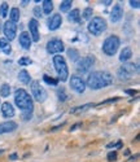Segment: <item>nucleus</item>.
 <instances>
[{
    "label": "nucleus",
    "instance_id": "f3484780",
    "mask_svg": "<svg viewBox=\"0 0 140 162\" xmlns=\"http://www.w3.org/2000/svg\"><path fill=\"white\" fill-rule=\"evenodd\" d=\"M2 113L5 118H11L14 115V108L12 106L11 102H4L2 104Z\"/></svg>",
    "mask_w": 140,
    "mask_h": 162
},
{
    "label": "nucleus",
    "instance_id": "c9c22d12",
    "mask_svg": "<svg viewBox=\"0 0 140 162\" xmlns=\"http://www.w3.org/2000/svg\"><path fill=\"white\" fill-rule=\"evenodd\" d=\"M130 5H131L132 8H139L140 7V2H139V0H135V2L131 0V2H130Z\"/></svg>",
    "mask_w": 140,
    "mask_h": 162
},
{
    "label": "nucleus",
    "instance_id": "39448f33",
    "mask_svg": "<svg viewBox=\"0 0 140 162\" xmlns=\"http://www.w3.org/2000/svg\"><path fill=\"white\" fill-rule=\"evenodd\" d=\"M118 48H119V39L118 36H115V35H112V36H109L105 39V42L103 44V51L105 55H108V56H113L117 53L118 51Z\"/></svg>",
    "mask_w": 140,
    "mask_h": 162
},
{
    "label": "nucleus",
    "instance_id": "9b49d317",
    "mask_svg": "<svg viewBox=\"0 0 140 162\" xmlns=\"http://www.w3.org/2000/svg\"><path fill=\"white\" fill-rule=\"evenodd\" d=\"M70 87L73 88L75 92H78V94H83L84 90H86V83L80 77L73 75L70 79Z\"/></svg>",
    "mask_w": 140,
    "mask_h": 162
},
{
    "label": "nucleus",
    "instance_id": "c03bdc74",
    "mask_svg": "<svg viewBox=\"0 0 140 162\" xmlns=\"http://www.w3.org/2000/svg\"><path fill=\"white\" fill-rule=\"evenodd\" d=\"M0 30H2V21H0Z\"/></svg>",
    "mask_w": 140,
    "mask_h": 162
},
{
    "label": "nucleus",
    "instance_id": "a19ab883",
    "mask_svg": "<svg viewBox=\"0 0 140 162\" xmlns=\"http://www.w3.org/2000/svg\"><path fill=\"white\" fill-rule=\"evenodd\" d=\"M80 126V123H77V125H74L73 127H71V129H70V131H74V130H77V129H78V127Z\"/></svg>",
    "mask_w": 140,
    "mask_h": 162
},
{
    "label": "nucleus",
    "instance_id": "2f4dec72",
    "mask_svg": "<svg viewBox=\"0 0 140 162\" xmlns=\"http://www.w3.org/2000/svg\"><path fill=\"white\" fill-rule=\"evenodd\" d=\"M92 17V8H86L83 12V18L84 19H90Z\"/></svg>",
    "mask_w": 140,
    "mask_h": 162
},
{
    "label": "nucleus",
    "instance_id": "58836bf2",
    "mask_svg": "<svg viewBox=\"0 0 140 162\" xmlns=\"http://www.w3.org/2000/svg\"><path fill=\"white\" fill-rule=\"evenodd\" d=\"M125 92H126V94H128V95H136V91H135V90H126V91H125Z\"/></svg>",
    "mask_w": 140,
    "mask_h": 162
},
{
    "label": "nucleus",
    "instance_id": "0eeeda50",
    "mask_svg": "<svg viewBox=\"0 0 140 162\" xmlns=\"http://www.w3.org/2000/svg\"><path fill=\"white\" fill-rule=\"evenodd\" d=\"M31 92H32V96L35 97L36 101L44 102L47 100V91L40 86V83L38 81H34L31 83Z\"/></svg>",
    "mask_w": 140,
    "mask_h": 162
},
{
    "label": "nucleus",
    "instance_id": "e433bc0d",
    "mask_svg": "<svg viewBox=\"0 0 140 162\" xmlns=\"http://www.w3.org/2000/svg\"><path fill=\"white\" fill-rule=\"evenodd\" d=\"M117 100H119V97H113V99H109V100H105V101H103V102H100V104H97V105H103V104H108V102H113V101H117Z\"/></svg>",
    "mask_w": 140,
    "mask_h": 162
},
{
    "label": "nucleus",
    "instance_id": "7ed1b4c3",
    "mask_svg": "<svg viewBox=\"0 0 140 162\" xmlns=\"http://www.w3.org/2000/svg\"><path fill=\"white\" fill-rule=\"evenodd\" d=\"M107 30V21L101 17H94L88 23V31L92 35L99 36Z\"/></svg>",
    "mask_w": 140,
    "mask_h": 162
},
{
    "label": "nucleus",
    "instance_id": "f8f14e48",
    "mask_svg": "<svg viewBox=\"0 0 140 162\" xmlns=\"http://www.w3.org/2000/svg\"><path fill=\"white\" fill-rule=\"evenodd\" d=\"M123 16V8L121 4H115L113 7L112 12H110V19H112V22H118L121 18Z\"/></svg>",
    "mask_w": 140,
    "mask_h": 162
},
{
    "label": "nucleus",
    "instance_id": "9d476101",
    "mask_svg": "<svg viewBox=\"0 0 140 162\" xmlns=\"http://www.w3.org/2000/svg\"><path fill=\"white\" fill-rule=\"evenodd\" d=\"M3 31H4V35H5L7 40H13L16 38V33H17V25L13 23L11 21H7L3 26Z\"/></svg>",
    "mask_w": 140,
    "mask_h": 162
},
{
    "label": "nucleus",
    "instance_id": "aec40b11",
    "mask_svg": "<svg viewBox=\"0 0 140 162\" xmlns=\"http://www.w3.org/2000/svg\"><path fill=\"white\" fill-rule=\"evenodd\" d=\"M0 50L5 53V55H9V53L12 52V48H11V46H9L7 39H0Z\"/></svg>",
    "mask_w": 140,
    "mask_h": 162
},
{
    "label": "nucleus",
    "instance_id": "f03ea898",
    "mask_svg": "<svg viewBox=\"0 0 140 162\" xmlns=\"http://www.w3.org/2000/svg\"><path fill=\"white\" fill-rule=\"evenodd\" d=\"M14 102H16V105L20 108L22 112H25V113L32 112V108H34L32 99L22 88H18V90H16V92H14Z\"/></svg>",
    "mask_w": 140,
    "mask_h": 162
},
{
    "label": "nucleus",
    "instance_id": "412c9836",
    "mask_svg": "<svg viewBox=\"0 0 140 162\" xmlns=\"http://www.w3.org/2000/svg\"><path fill=\"white\" fill-rule=\"evenodd\" d=\"M9 18H11V22H13V23L20 21V9H18V8H12L11 13H9Z\"/></svg>",
    "mask_w": 140,
    "mask_h": 162
},
{
    "label": "nucleus",
    "instance_id": "f704fd0d",
    "mask_svg": "<svg viewBox=\"0 0 140 162\" xmlns=\"http://www.w3.org/2000/svg\"><path fill=\"white\" fill-rule=\"evenodd\" d=\"M34 14H35V17H42V11H40V8L39 7H35L34 8Z\"/></svg>",
    "mask_w": 140,
    "mask_h": 162
},
{
    "label": "nucleus",
    "instance_id": "5701e85b",
    "mask_svg": "<svg viewBox=\"0 0 140 162\" xmlns=\"http://www.w3.org/2000/svg\"><path fill=\"white\" fill-rule=\"evenodd\" d=\"M52 9H53V3L51 0H44L43 2V12L46 14H50L52 12Z\"/></svg>",
    "mask_w": 140,
    "mask_h": 162
},
{
    "label": "nucleus",
    "instance_id": "4be33fe9",
    "mask_svg": "<svg viewBox=\"0 0 140 162\" xmlns=\"http://www.w3.org/2000/svg\"><path fill=\"white\" fill-rule=\"evenodd\" d=\"M69 21H71V22H79L80 21L79 9H73V11L69 13Z\"/></svg>",
    "mask_w": 140,
    "mask_h": 162
},
{
    "label": "nucleus",
    "instance_id": "473e14b6",
    "mask_svg": "<svg viewBox=\"0 0 140 162\" xmlns=\"http://www.w3.org/2000/svg\"><path fill=\"white\" fill-rule=\"evenodd\" d=\"M122 146V141H117V143H110L107 145V148H121Z\"/></svg>",
    "mask_w": 140,
    "mask_h": 162
},
{
    "label": "nucleus",
    "instance_id": "b1692460",
    "mask_svg": "<svg viewBox=\"0 0 140 162\" xmlns=\"http://www.w3.org/2000/svg\"><path fill=\"white\" fill-rule=\"evenodd\" d=\"M18 79H20L22 83H25V84H27L29 82H30V74L26 71V70H21L20 74H18Z\"/></svg>",
    "mask_w": 140,
    "mask_h": 162
},
{
    "label": "nucleus",
    "instance_id": "c756f323",
    "mask_svg": "<svg viewBox=\"0 0 140 162\" xmlns=\"http://www.w3.org/2000/svg\"><path fill=\"white\" fill-rule=\"evenodd\" d=\"M7 14H8V4L3 3L2 7H0V16H2V17H7Z\"/></svg>",
    "mask_w": 140,
    "mask_h": 162
},
{
    "label": "nucleus",
    "instance_id": "393cba45",
    "mask_svg": "<svg viewBox=\"0 0 140 162\" xmlns=\"http://www.w3.org/2000/svg\"><path fill=\"white\" fill-rule=\"evenodd\" d=\"M67 56H69L71 61H77L79 58V52L74 50V48H70V50H67Z\"/></svg>",
    "mask_w": 140,
    "mask_h": 162
},
{
    "label": "nucleus",
    "instance_id": "c85d7f7f",
    "mask_svg": "<svg viewBox=\"0 0 140 162\" xmlns=\"http://www.w3.org/2000/svg\"><path fill=\"white\" fill-rule=\"evenodd\" d=\"M43 79H44V82L47 84H52V86H57V83H59L57 79H53V78H51L48 75H43Z\"/></svg>",
    "mask_w": 140,
    "mask_h": 162
},
{
    "label": "nucleus",
    "instance_id": "4468645a",
    "mask_svg": "<svg viewBox=\"0 0 140 162\" xmlns=\"http://www.w3.org/2000/svg\"><path fill=\"white\" fill-rule=\"evenodd\" d=\"M62 23V18L60 14H53V16H51L48 18V27H50V30H57Z\"/></svg>",
    "mask_w": 140,
    "mask_h": 162
},
{
    "label": "nucleus",
    "instance_id": "423d86ee",
    "mask_svg": "<svg viewBox=\"0 0 140 162\" xmlns=\"http://www.w3.org/2000/svg\"><path fill=\"white\" fill-rule=\"evenodd\" d=\"M138 71H139L138 65H134V64H123V66H121V69H118L117 74L121 79H130V78Z\"/></svg>",
    "mask_w": 140,
    "mask_h": 162
},
{
    "label": "nucleus",
    "instance_id": "1a4fd4ad",
    "mask_svg": "<svg viewBox=\"0 0 140 162\" xmlns=\"http://www.w3.org/2000/svg\"><path fill=\"white\" fill-rule=\"evenodd\" d=\"M65 50L64 43H62L60 39H52L47 43V52L51 53V55H57V53H61Z\"/></svg>",
    "mask_w": 140,
    "mask_h": 162
},
{
    "label": "nucleus",
    "instance_id": "20e7f679",
    "mask_svg": "<svg viewBox=\"0 0 140 162\" xmlns=\"http://www.w3.org/2000/svg\"><path fill=\"white\" fill-rule=\"evenodd\" d=\"M53 65H55V69H56L57 74H59V79L62 81V82L67 81V77H69V70H67L65 58L62 56H55L53 57Z\"/></svg>",
    "mask_w": 140,
    "mask_h": 162
},
{
    "label": "nucleus",
    "instance_id": "6ab92c4d",
    "mask_svg": "<svg viewBox=\"0 0 140 162\" xmlns=\"http://www.w3.org/2000/svg\"><path fill=\"white\" fill-rule=\"evenodd\" d=\"M131 56H132V52H131V50H130L128 47H126V48H123V50H122V52H121L119 60L125 62V61L130 60V58H131Z\"/></svg>",
    "mask_w": 140,
    "mask_h": 162
},
{
    "label": "nucleus",
    "instance_id": "79ce46f5",
    "mask_svg": "<svg viewBox=\"0 0 140 162\" xmlns=\"http://www.w3.org/2000/svg\"><path fill=\"white\" fill-rule=\"evenodd\" d=\"M101 4H104V5H110L112 2H110V0H108V2H101Z\"/></svg>",
    "mask_w": 140,
    "mask_h": 162
},
{
    "label": "nucleus",
    "instance_id": "a211bd4d",
    "mask_svg": "<svg viewBox=\"0 0 140 162\" xmlns=\"http://www.w3.org/2000/svg\"><path fill=\"white\" fill-rule=\"evenodd\" d=\"M95 105L94 104H86V105H82V106H77V108H73L70 110L71 114H79V113H83L86 110H88L90 108H94Z\"/></svg>",
    "mask_w": 140,
    "mask_h": 162
},
{
    "label": "nucleus",
    "instance_id": "72a5a7b5",
    "mask_svg": "<svg viewBox=\"0 0 140 162\" xmlns=\"http://www.w3.org/2000/svg\"><path fill=\"white\" fill-rule=\"evenodd\" d=\"M108 160L109 161H115L117 160V152H110L108 154Z\"/></svg>",
    "mask_w": 140,
    "mask_h": 162
},
{
    "label": "nucleus",
    "instance_id": "ea45409f",
    "mask_svg": "<svg viewBox=\"0 0 140 162\" xmlns=\"http://www.w3.org/2000/svg\"><path fill=\"white\" fill-rule=\"evenodd\" d=\"M9 160H12V161H14V160H17V154H16V153H13V154H11V156H9Z\"/></svg>",
    "mask_w": 140,
    "mask_h": 162
},
{
    "label": "nucleus",
    "instance_id": "7c9ffc66",
    "mask_svg": "<svg viewBox=\"0 0 140 162\" xmlns=\"http://www.w3.org/2000/svg\"><path fill=\"white\" fill-rule=\"evenodd\" d=\"M32 61L30 60V58L29 57H22V58H20V60H18V64H20L21 66H25V65H30Z\"/></svg>",
    "mask_w": 140,
    "mask_h": 162
},
{
    "label": "nucleus",
    "instance_id": "f257e3e1",
    "mask_svg": "<svg viewBox=\"0 0 140 162\" xmlns=\"http://www.w3.org/2000/svg\"><path fill=\"white\" fill-rule=\"evenodd\" d=\"M113 83V77L108 71H94L90 74L87 79V86L91 90H100V88L108 87Z\"/></svg>",
    "mask_w": 140,
    "mask_h": 162
},
{
    "label": "nucleus",
    "instance_id": "ddd939ff",
    "mask_svg": "<svg viewBox=\"0 0 140 162\" xmlns=\"http://www.w3.org/2000/svg\"><path fill=\"white\" fill-rule=\"evenodd\" d=\"M38 21L35 18L30 19V22H29V29H30V34H31V38L34 42H39V31H38Z\"/></svg>",
    "mask_w": 140,
    "mask_h": 162
},
{
    "label": "nucleus",
    "instance_id": "a878e982",
    "mask_svg": "<svg viewBox=\"0 0 140 162\" xmlns=\"http://www.w3.org/2000/svg\"><path fill=\"white\" fill-rule=\"evenodd\" d=\"M71 4H73L71 0H64V2H61V4H60L61 12H67L71 8Z\"/></svg>",
    "mask_w": 140,
    "mask_h": 162
},
{
    "label": "nucleus",
    "instance_id": "4c0bfd02",
    "mask_svg": "<svg viewBox=\"0 0 140 162\" xmlns=\"http://www.w3.org/2000/svg\"><path fill=\"white\" fill-rule=\"evenodd\" d=\"M31 118V113H25V114H23V119L25 121H29Z\"/></svg>",
    "mask_w": 140,
    "mask_h": 162
},
{
    "label": "nucleus",
    "instance_id": "6e6552de",
    "mask_svg": "<svg viewBox=\"0 0 140 162\" xmlns=\"http://www.w3.org/2000/svg\"><path fill=\"white\" fill-rule=\"evenodd\" d=\"M94 64H95L94 56H86L83 58H80V60H78V62H77V71L82 73V74L87 73L94 66Z\"/></svg>",
    "mask_w": 140,
    "mask_h": 162
},
{
    "label": "nucleus",
    "instance_id": "37998d69",
    "mask_svg": "<svg viewBox=\"0 0 140 162\" xmlns=\"http://www.w3.org/2000/svg\"><path fill=\"white\" fill-rule=\"evenodd\" d=\"M21 4H22V5H27V4H29V2H26V0H23V2H22Z\"/></svg>",
    "mask_w": 140,
    "mask_h": 162
},
{
    "label": "nucleus",
    "instance_id": "dca6fc26",
    "mask_svg": "<svg viewBox=\"0 0 140 162\" xmlns=\"http://www.w3.org/2000/svg\"><path fill=\"white\" fill-rule=\"evenodd\" d=\"M20 44L22 46L23 50H30L31 38H30V35H29L26 31H23V33L20 34Z\"/></svg>",
    "mask_w": 140,
    "mask_h": 162
},
{
    "label": "nucleus",
    "instance_id": "2eb2a0df",
    "mask_svg": "<svg viewBox=\"0 0 140 162\" xmlns=\"http://www.w3.org/2000/svg\"><path fill=\"white\" fill-rule=\"evenodd\" d=\"M17 129V123L13 121H8L0 125V134H7V132H12Z\"/></svg>",
    "mask_w": 140,
    "mask_h": 162
},
{
    "label": "nucleus",
    "instance_id": "bb28decb",
    "mask_svg": "<svg viewBox=\"0 0 140 162\" xmlns=\"http://www.w3.org/2000/svg\"><path fill=\"white\" fill-rule=\"evenodd\" d=\"M9 94H11V87H9V84H3L2 88H0V95L3 97H7V96H9Z\"/></svg>",
    "mask_w": 140,
    "mask_h": 162
},
{
    "label": "nucleus",
    "instance_id": "cd10ccee",
    "mask_svg": "<svg viewBox=\"0 0 140 162\" xmlns=\"http://www.w3.org/2000/svg\"><path fill=\"white\" fill-rule=\"evenodd\" d=\"M57 96H59V100H60V101H65V100L67 99V95L65 94V90H64L62 87L57 90Z\"/></svg>",
    "mask_w": 140,
    "mask_h": 162
}]
</instances>
